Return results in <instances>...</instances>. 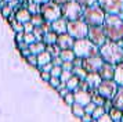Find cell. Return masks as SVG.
Instances as JSON below:
<instances>
[{
	"label": "cell",
	"mask_w": 123,
	"mask_h": 122,
	"mask_svg": "<svg viewBox=\"0 0 123 122\" xmlns=\"http://www.w3.org/2000/svg\"><path fill=\"white\" fill-rule=\"evenodd\" d=\"M104 32L108 40L122 42L123 40V17L117 14H106L104 24Z\"/></svg>",
	"instance_id": "1"
},
{
	"label": "cell",
	"mask_w": 123,
	"mask_h": 122,
	"mask_svg": "<svg viewBox=\"0 0 123 122\" xmlns=\"http://www.w3.org/2000/svg\"><path fill=\"white\" fill-rule=\"evenodd\" d=\"M100 54L105 62L117 65L123 62V44L122 42H112L106 40L100 47Z\"/></svg>",
	"instance_id": "2"
},
{
	"label": "cell",
	"mask_w": 123,
	"mask_h": 122,
	"mask_svg": "<svg viewBox=\"0 0 123 122\" xmlns=\"http://www.w3.org/2000/svg\"><path fill=\"white\" fill-rule=\"evenodd\" d=\"M105 17H106V13L101 8L98 3H95V4H93V6L84 7L82 20H83L89 27H94V25H102Z\"/></svg>",
	"instance_id": "3"
},
{
	"label": "cell",
	"mask_w": 123,
	"mask_h": 122,
	"mask_svg": "<svg viewBox=\"0 0 123 122\" xmlns=\"http://www.w3.org/2000/svg\"><path fill=\"white\" fill-rule=\"evenodd\" d=\"M73 51L76 57H89L93 54H98L100 53V47L95 46L89 38H82V39H76L73 43Z\"/></svg>",
	"instance_id": "4"
},
{
	"label": "cell",
	"mask_w": 123,
	"mask_h": 122,
	"mask_svg": "<svg viewBox=\"0 0 123 122\" xmlns=\"http://www.w3.org/2000/svg\"><path fill=\"white\" fill-rule=\"evenodd\" d=\"M84 7L82 4H79L76 0H69L67 3H64L61 6V13L62 17L68 20V21H75V20H80L83 15Z\"/></svg>",
	"instance_id": "5"
},
{
	"label": "cell",
	"mask_w": 123,
	"mask_h": 122,
	"mask_svg": "<svg viewBox=\"0 0 123 122\" xmlns=\"http://www.w3.org/2000/svg\"><path fill=\"white\" fill-rule=\"evenodd\" d=\"M40 14L43 15L44 21L53 22V21H55V20H58V18L62 17L61 6L50 0V1H47V3L40 6Z\"/></svg>",
	"instance_id": "6"
},
{
	"label": "cell",
	"mask_w": 123,
	"mask_h": 122,
	"mask_svg": "<svg viewBox=\"0 0 123 122\" xmlns=\"http://www.w3.org/2000/svg\"><path fill=\"white\" fill-rule=\"evenodd\" d=\"M89 25L80 18V20H75V21H68V33L73 36L75 39H82L87 38L89 35Z\"/></svg>",
	"instance_id": "7"
},
{
	"label": "cell",
	"mask_w": 123,
	"mask_h": 122,
	"mask_svg": "<svg viewBox=\"0 0 123 122\" xmlns=\"http://www.w3.org/2000/svg\"><path fill=\"white\" fill-rule=\"evenodd\" d=\"M117 89H119V85L115 82V79H102V82H101V85L98 86L97 90L106 100H112L115 97Z\"/></svg>",
	"instance_id": "8"
},
{
	"label": "cell",
	"mask_w": 123,
	"mask_h": 122,
	"mask_svg": "<svg viewBox=\"0 0 123 122\" xmlns=\"http://www.w3.org/2000/svg\"><path fill=\"white\" fill-rule=\"evenodd\" d=\"M97 3L106 14H123V0H97Z\"/></svg>",
	"instance_id": "9"
},
{
	"label": "cell",
	"mask_w": 123,
	"mask_h": 122,
	"mask_svg": "<svg viewBox=\"0 0 123 122\" xmlns=\"http://www.w3.org/2000/svg\"><path fill=\"white\" fill-rule=\"evenodd\" d=\"M104 62L105 61L101 57L100 53L98 54H93V55H89V57H84L83 58V68L87 71V74H90V72H98Z\"/></svg>",
	"instance_id": "10"
},
{
	"label": "cell",
	"mask_w": 123,
	"mask_h": 122,
	"mask_svg": "<svg viewBox=\"0 0 123 122\" xmlns=\"http://www.w3.org/2000/svg\"><path fill=\"white\" fill-rule=\"evenodd\" d=\"M87 38H89L90 40L95 44V46H98V47H101V46L108 40V39H106L105 32H104L102 25H94V27H90Z\"/></svg>",
	"instance_id": "11"
},
{
	"label": "cell",
	"mask_w": 123,
	"mask_h": 122,
	"mask_svg": "<svg viewBox=\"0 0 123 122\" xmlns=\"http://www.w3.org/2000/svg\"><path fill=\"white\" fill-rule=\"evenodd\" d=\"M73 96H75V101L82 105L89 104L91 101V92L90 90H83V89H76L73 90Z\"/></svg>",
	"instance_id": "12"
},
{
	"label": "cell",
	"mask_w": 123,
	"mask_h": 122,
	"mask_svg": "<svg viewBox=\"0 0 123 122\" xmlns=\"http://www.w3.org/2000/svg\"><path fill=\"white\" fill-rule=\"evenodd\" d=\"M76 39L71 36L68 32L65 33H61L58 35V39H57V44L61 47V50H65V49H73V43H75Z\"/></svg>",
	"instance_id": "13"
},
{
	"label": "cell",
	"mask_w": 123,
	"mask_h": 122,
	"mask_svg": "<svg viewBox=\"0 0 123 122\" xmlns=\"http://www.w3.org/2000/svg\"><path fill=\"white\" fill-rule=\"evenodd\" d=\"M115 69H116V65H113V64H109V62H104L102 67L100 68V76L102 79H113L115 76Z\"/></svg>",
	"instance_id": "14"
},
{
	"label": "cell",
	"mask_w": 123,
	"mask_h": 122,
	"mask_svg": "<svg viewBox=\"0 0 123 122\" xmlns=\"http://www.w3.org/2000/svg\"><path fill=\"white\" fill-rule=\"evenodd\" d=\"M51 31H54L58 35L68 32V20H65L64 17H61V18H58L55 21H53L51 22Z\"/></svg>",
	"instance_id": "15"
},
{
	"label": "cell",
	"mask_w": 123,
	"mask_h": 122,
	"mask_svg": "<svg viewBox=\"0 0 123 122\" xmlns=\"http://www.w3.org/2000/svg\"><path fill=\"white\" fill-rule=\"evenodd\" d=\"M14 18H15L18 22L25 24V22L31 21V18H32V13H31L26 7H21V8L15 10V13H14Z\"/></svg>",
	"instance_id": "16"
},
{
	"label": "cell",
	"mask_w": 123,
	"mask_h": 122,
	"mask_svg": "<svg viewBox=\"0 0 123 122\" xmlns=\"http://www.w3.org/2000/svg\"><path fill=\"white\" fill-rule=\"evenodd\" d=\"M86 81L89 83L90 90H94V89H98V86L102 82V78L100 76L98 72H90V74H87V76H86Z\"/></svg>",
	"instance_id": "17"
},
{
	"label": "cell",
	"mask_w": 123,
	"mask_h": 122,
	"mask_svg": "<svg viewBox=\"0 0 123 122\" xmlns=\"http://www.w3.org/2000/svg\"><path fill=\"white\" fill-rule=\"evenodd\" d=\"M51 61H53V55H51L47 50H43V51H40L39 54H37V67L49 64ZM37 67H36V68H37Z\"/></svg>",
	"instance_id": "18"
},
{
	"label": "cell",
	"mask_w": 123,
	"mask_h": 122,
	"mask_svg": "<svg viewBox=\"0 0 123 122\" xmlns=\"http://www.w3.org/2000/svg\"><path fill=\"white\" fill-rule=\"evenodd\" d=\"M112 104H113V107L123 111V86H119L115 97L112 99Z\"/></svg>",
	"instance_id": "19"
},
{
	"label": "cell",
	"mask_w": 123,
	"mask_h": 122,
	"mask_svg": "<svg viewBox=\"0 0 123 122\" xmlns=\"http://www.w3.org/2000/svg\"><path fill=\"white\" fill-rule=\"evenodd\" d=\"M46 46H47V44H46L43 40H36V42L29 44V50H31L32 54H39L40 51L46 50Z\"/></svg>",
	"instance_id": "20"
},
{
	"label": "cell",
	"mask_w": 123,
	"mask_h": 122,
	"mask_svg": "<svg viewBox=\"0 0 123 122\" xmlns=\"http://www.w3.org/2000/svg\"><path fill=\"white\" fill-rule=\"evenodd\" d=\"M80 81H82V79H80L79 76L72 75V76L67 81V83H65V85H67V88L69 89L71 92H73V90H76V89L79 88V83H80Z\"/></svg>",
	"instance_id": "21"
},
{
	"label": "cell",
	"mask_w": 123,
	"mask_h": 122,
	"mask_svg": "<svg viewBox=\"0 0 123 122\" xmlns=\"http://www.w3.org/2000/svg\"><path fill=\"white\" fill-rule=\"evenodd\" d=\"M90 92H91V101L95 103V105H104V104H105L106 99H105V97H102V96L98 93V90H97V89L90 90Z\"/></svg>",
	"instance_id": "22"
},
{
	"label": "cell",
	"mask_w": 123,
	"mask_h": 122,
	"mask_svg": "<svg viewBox=\"0 0 123 122\" xmlns=\"http://www.w3.org/2000/svg\"><path fill=\"white\" fill-rule=\"evenodd\" d=\"M57 39H58V33H55L54 31H49V32L44 33L43 36V42L46 44H55Z\"/></svg>",
	"instance_id": "23"
},
{
	"label": "cell",
	"mask_w": 123,
	"mask_h": 122,
	"mask_svg": "<svg viewBox=\"0 0 123 122\" xmlns=\"http://www.w3.org/2000/svg\"><path fill=\"white\" fill-rule=\"evenodd\" d=\"M113 79H115V82H116L119 86H123V62H120V64L116 65Z\"/></svg>",
	"instance_id": "24"
},
{
	"label": "cell",
	"mask_w": 123,
	"mask_h": 122,
	"mask_svg": "<svg viewBox=\"0 0 123 122\" xmlns=\"http://www.w3.org/2000/svg\"><path fill=\"white\" fill-rule=\"evenodd\" d=\"M71 110H72V112H73V115L75 116H78V118H82V116L86 114V110H84V105H82V104H79V103H73L72 105H71Z\"/></svg>",
	"instance_id": "25"
},
{
	"label": "cell",
	"mask_w": 123,
	"mask_h": 122,
	"mask_svg": "<svg viewBox=\"0 0 123 122\" xmlns=\"http://www.w3.org/2000/svg\"><path fill=\"white\" fill-rule=\"evenodd\" d=\"M60 57L62 58V61H73L75 57H76V54H75L73 49H65V50H61Z\"/></svg>",
	"instance_id": "26"
},
{
	"label": "cell",
	"mask_w": 123,
	"mask_h": 122,
	"mask_svg": "<svg viewBox=\"0 0 123 122\" xmlns=\"http://www.w3.org/2000/svg\"><path fill=\"white\" fill-rule=\"evenodd\" d=\"M46 50H47L53 57H57V55H60V53H61V47L57 43L55 44H47V46H46Z\"/></svg>",
	"instance_id": "27"
},
{
	"label": "cell",
	"mask_w": 123,
	"mask_h": 122,
	"mask_svg": "<svg viewBox=\"0 0 123 122\" xmlns=\"http://www.w3.org/2000/svg\"><path fill=\"white\" fill-rule=\"evenodd\" d=\"M73 75H76V76H79L80 79H86V76H87V71L83 68V65H80V67H73Z\"/></svg>",
	"instance_id": "28"
},
{
	"label": "cell",
	"mask_w": 123,
	"mask_h": 122,
	"mask_svg": "<svg viewBox=\"0 0 123 122\" xmlns=\"http://www.w3.org/2000/svg\"><path fill=\"white\" fill-rule=\"evenodd\" d=\"M31 21L33 22L35 27H40V25H43V22H44V18H43V15H42L40 13H35V14H32V18H31Z\"/></svg>",
	"instance_id": "29"
},
{
	"label": "cell",
	"mask_w": 123,
	"mask_h": 122,
	"mask_svg": "<svg viewBox=\"0 0 123 122\" xmlns=\"http://www.w3.org/2000/svg\"><path fill=\"white\" fill-rule=\"evenodd\" d=\"M0 13H1V15L4 17V18H7V20H8V18H10L11 15H14L15 10H14V8H12L11 6H10L8 3H7V4L4 6V8H3V10L0 11Z\"/></svg>",
	"instance_id": "30"
},
{
	"label": "cell",
	"mask_w": 123,
	"mask_h": 122,
	"mask_svg": "<svg viewBox=\"0 0 123 122\" xmlns=\"http://www.w3.org/2000/svg\"><path fill=\"white\" fill-rule=\"evenodd\" d=\"M44 33H46V31L43 29V27H42V25H40V27H35L33 35L36 36V39H37V40H43V36H44Z\"/></svg>",
	"instance_id": "31"
},
{
	"label": "cell",
	"mask_w": 123,
	"mask_h": 122,
	"mask_svg": "<svg viewBox=\"0 0 123 122\" xmlns=\"http://www.w3.org/2000/svg\"><path fill=\"white\" fill-rule=\"evenodd\" d=\"M105 112H106V111H105V108H104V105H97V107H95V110H94V112H93L91 115H93L94 119H98V118H100L101 115H104Z\"/></svg>",
	"instance_id": "32"
},
{
	"label": "cell",
	"mask_w": 123,
	"mask_h": 122,
	"mask_svg": "<svg viewBox=\"0 0 123 122\" xmlns=\"http://www.w3.org/2000/svg\"><path fill=\"white\" fill-rule=\"evenodd\" d=\"M37 39H36V36L33 35V32H25V35H24V42H26L28 44L33 43V42H36Z\"/></svg>",
	"instance_id": "33"
},
{
	"label": "cell",
	"mask_w": 123,
	"mask_h": 122,
	"mask_svg": "<svg viewBox=\"0 0 123 122\" xmlns=\"http://www.w3.org/2000/svg\"><path fill=\"white\" fill-rule=\"evenodd\" d=\"M73 75V72L72 71H67V69H62V74L60 75V79H61V82L64 83H67V81L69 79V78Z\"/></svg>",
	"instance_id": "34"
},
{
	"label": "cell",
	"mask_w": 123,
	"mask_h": 122,
	"mask_svg": "<svg viewBox=\"0 0 123 122\" xmlns=\"http://www.w3.org/2000/svg\"><path fill=\"white\" fill-rule=\"evenodd\" d=\"M49 85H50L51 88H58L60 85H61V79H60V76H53L51 75V79L49 81Z\"/></svg>",
	"instance_id": "35"
},
{
	"label": "cell",
	"mask_w": 123,
	"mask_h": 122,
	"mask_svg": "<svg viewBox=\"0 0 123 122\" xmlns=\"http://www.w3.org/2000/svg\"><path fill=\"white\" fill-rule=\"evenodd\" d=\"M25 60H26V62L31 64L32 67H37V54H31V55H28Z\"/></svg>",
	"instance_id": "36"
},
{
	"label": "cell",
	"mask_w": 123,
	"mask_h": 122,
	"mask_svg": "<svg viewBox=\"0 0 123 122\" xmlns=\"http://www.w3.org/2000/svg\"><path fill=\"white\" fill-rule=\"evenodd\" d=\"M64 101H65L68 105H72L73 103H75V96H73V92H69V93L64 97Z\"/></svg>",
	"instance_id": "37"
},
{
	"label": "cell",
	"mask_w": 123,
	"mask_h": 122,
	"mask_svg": "<svg viewBox=\"0 0 123 122\" xmlns=\"http://www.w3.org/2000/svg\"><path fill=\"white\" fill-rule=\"evenodd\" d=\"M53 67H54V64H53V61H51V62H49V64H44V65H42V67H37V69H39L40 72H42V71H44V72H51Z\"/></svg>",
	"instance_id": "38"
},
{
	"label": "cell",
	"mask_w": 123,
	"mask_h": 122,
	"mask_svg": "<svg viewBox=\"0 0 123 122\" xmlns=\"http://www.w3.org/2000/svg\"><path fill=\"white\" fill-rule=\"evenodd\" d=\"M97 121H98V122H115L113 119H112V116L109 115V112H105L104 115H101Z\"/></svg>",
	"instance_id": "39"
},
{
	"label": "cell",
	"mask_w": 123,
	"mask_h": 122,
	"mask_svg": "<svg viewBox=\"0 0 123 122\" xmlns=\"http://www.w3.org/2000/svg\"><path fill=\"white\" fill-rule=\"evenodd\" d=\"M62 74V67L61 65H54L53 69H51V75L53 76H60Z\"/></svg>",
	"instance_id": "40"
},
{
	"label": "cell",
	"mask_w": 123,
	"mask_h": 122,
	"mask_svg": "<svg viewBox=\"0 0 123 122\" xmlns=\"http://www.w3.org/2000/svg\"><path fill=\"white\" fill-rule=\"evenodd\" d=\"M95 103H93V101H90L89 104H86L84 105V110H86V112H89V114H93L94 112V110H95Z\"/></svg>",
	"instance_id": "41"
},
{
	"label": "cell",
	"mask_w": 123,
	"mask_h": 122,
	"mask_svg": "<svg viewBox=\"0 0 123 122\" xmlns=\"http://www.w3.org/2000/svg\"><path fill=\"white\" fill-rule=\"evenodd\" d=\"M33 29H35V25L32 21L24 24V32H33Z\"/></svg>",
	"instance_id": "42"
},
{
	"label": "cell",
	"mask_w": 123,
	"mask_h": 122,
	"mask_svg": "<svg viewBox=\"0 0 123 122\" xmlns=\"http://www.w3.org/2000/svg\"><path fill=\"white\" fill-rule=\"evenodd\" d=\"M79 4H82L83 7H89V6H93L97 3V0H76Z\"/></svg>",
	"instance_id": "43"
},
{
	"label": "cell",
	"mask_w": 123,
	"mask_h": 122,
	"mask_svg": "<svg viewBox=\"0 0 123 122\" xmlns=\"http://www.w3.org/2000/svg\"><path fill=\"white\" fill-rule=\"evenodd\" d=\"M61 67H62V69H67V71H72V69H73V62H72V61H64Z\"/></svg>",
	"instance_id": "44"
},
{
	"label": "cell",
	"mask_w": 123,
	"mask_h": 122,
	"mask_svg": "<svg viewBox=\"0 0 123 122\" xmlns=\"http://www.w3.org/2000/svg\"><path fill=\"white\" fill-rule=\"evenodd\" d=\"M40 76H42V79H43L44 82L49 83V81L51 79V72H44V71H42V72H40Z\"/></svg>",
	"instance_id": "45"
},
{
	"label": "cell",
	"mask_w": 123,
	"mask_h": 122,
	"mask_svg": "<svg viewBox=\"0 0 123 122\" xmlns=\"http://www.w3.org/2000/svg\"><path fill=\"white\" fill-rule=\"evenodd\" d=\"M79 89H83V90H90L89 83H87V81H86V79H82V81H80V83H79Z\"/></svg>",
	"instance_id": "46"
},
{
	"label": "cell",
	"mask_w": 123,
	"mask_h": 122,
	"mask_svg": "<svg viewBox=\"0 0 123 122\" xmlns=\"http://www.w3.org/2000/svg\"><path fill=\"white\" fill-rule=\"evenodd\" d=\"M80 119H82V122H91L93 119H94V118H93V115H91V114H89V112H86V114H84V115L82 116Z\"/></svg>",
	"instance_id": "47"
},
{
	"label": "cell",
	"mask_w": 123,
	"mask_h": 122,
	"mask_svg": "<svg viewBox=\"0 0 123 122\" xmlns=\"http://www.w3.org/2000/svg\"><path fill=\"white\" fill-rule=\"evenodd\" d=\"M29 44L26 43V42H24V40H21V42H18V49H19V51H22V50L28 49Z\"/></svg>",
	"instance_id": "48"
},
{
	"label": "cell",
	"mask_w": 123,
	"mask_h": 122,
	"mask_svg": "<svg viewBox=\"0 0 123 122\" xmlns=\"http://www.w3.org/2000/svg\"><path fill=\"white\" fill-rule=\"evenodd\" d=\"M62 58L60 57V55H57V57H53V64L54 65H62Z\"/></svg>",
	"instance_id": "49"
},
{
	"label": "cell",
	"mask_w": 123,
	"mask_h": 122,
	"mask_svg": "<svg viewBox=\"0 0 123 122\" xmlns=\"http://www.w3.org/2000/svg\"><path fill=\"white\" fill-rule=\"evenodd\" d=\"M112 107H113V104H112V100H106L105 104H104V108H105V111L108 112V111L111 110Z\"/></svg>",
	"instance_id": "50"
},
{
	"label": "cell",
	"mask_w": 123,
	"mask_h": 122,
	"mask_svg": "<svg viewBox=\"0 0 123 122\" xmlns=\"http://www.w3.org/2000/svg\"><path fill=\"white\" fill-rule=\"evenodd\" d=\"M24 35H25V32H17L15 33V40L17 42H21V40H24Z\"/></svg>",
	"instance_id": "51"
},
{
	"label": "cell",
	"mask_w": 123,
	"mask_h": 122,
	"mask_svg": "<svg viewBox=\"0 0 123 122\" xmlns=\"http://www.w3.org/2000/svg\"><path fill=\"white\" fill-rule=\"evenodd\" d=\"M21 54H22L24 57H25V58H26V57H28V55H31V54H32V53H31V50H29V47H28V49L22 50V51H21Z\"/></svg>",
	"instance_id": "52"
},
{
	"label": "cell",
	"mask_w": 123,
	"mask_h": 122,
	"mask_svg": "<svg viewBox=\"0 0 123 122\" xmlns=\"http://www.w3.org/2000/svg\"><path fill=\"white\" fill-rule=\"evenodd\" d=\"M51 1H54V3H57V4L62 6L64 3H67V1H69V0H51Z\"/></svg>",
	"instance_id": "53"
},
{
	"label": "cell",
	"mask_w": 123,
	"mask_h": 122,
	"mask_svg": "<svg viewBox=\"0 0 123 122\" xmlns=\"http://www.w3.org/2000/svg\"><path fill=\"white\" fill-rule=\"evenodd\" d=\"M32 1H35V3H37V4H44V3H47V1H50V0H32Z\"/></svg>",
	"instance_id": "54"
},
{
	"label": "cell",
	"mask_w": 123,
	"mask_h": 122,
	"mask_svg": "<svg viewBox=\"0 0 123 122\" xmlns=\"http://www.w3.org/2000/svg\"><path fill=\"white\" fill-rule=\"evenodd\" d=\"M6 4H7V3L4 1V0H1V1H0V11L4 8V6H6Z\"/></svg>",
	"instance_id": "55"
},
{
	"label": "cell",
	"mask_w": 123,
	"mask_h": 122,
	"mask_svg": "<svg viewBox=\"0 0 123 122\" xmlns=\"http://www.w3.org/2000/svg\"><path fill=\"white\" fill-rule=\"evenodd\" d=\"M4 1H6V3H11L12 0H4Z\"/></svg>",
	"instance_id": "56"
},
{
	"label": "cell",
	"mask_w": 123,
	"mask_h": 122,
	"mask_svg": "<svg viewBox=\"0 0 123 122\" xmlns=\"http://www.w3.org/2000/svg\"><path fill=\"white\" fill-rule=\"evenodd\" d=\"M91 122H98V121H97V119H93V121H91Z\"/></svg>",
	"instance_id": "57"
},
{
	"label": "cell",
	"mask_w": 123,
	"mask_h": 122,
	"mask_svg": "<svg viewBox=\"0 0 123 122\" xmlns=\"http://www.w3.org/2000/svg\"><path fill=\"white\" fill-rule=\"evenodd\" d=\"M122 122H123V115H122Z\"/></svg>",
	"instance_id": "58"
},
{
	"label": "cell",
	"mask_w": 123,
	"mask_h": 122,
	"mask_svg": "<svg viewBox=\"0 0 123 122\" xmlns=\"http://www.w3.org/2000/svg\"><path fill=\"white\" fill-rule=\"evenodd\" d=\"M122 44H123V40H122Z\"/></svg>",
	"instance_id": "59"
},
{
	"label": "cell",
	"mask_w": 123,
	"mask_h": 122,
	"mask_svg": "<svg viewBox=\"0 0 123 122\" xmlns=\"http://www.w3.org/2000/svg\"><path fill=\"white\" fill-rule=\"evenodd\" d=\"M122 17H123V14H122Z\"/></svg>",
	"instance_id": "60"
},
{
	"label": "cell",
	"mask_w": 123,
	"mask_h": 122,
	"mask_svg": "<svg viewBox=\"0 0 123 122\" xmlns=\"http://www.w3.org/2000/svg\"><path fill=\"white\" fill-rule=\"evenodd\" d=\"M0 1H1V0H0Z\"/></svg>",
	"instance_id": "61"
}]
</instances>
